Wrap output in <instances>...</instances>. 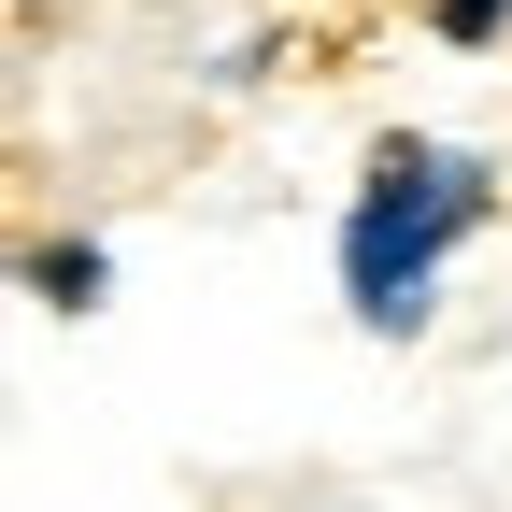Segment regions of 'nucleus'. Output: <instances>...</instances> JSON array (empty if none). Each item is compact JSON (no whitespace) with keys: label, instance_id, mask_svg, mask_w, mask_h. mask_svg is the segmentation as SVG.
Returning a JSON list of instances; mask_svg holds the SVG:
<instances>
[{"label":"nucleus","instance_id":"f257e3e1","mask_svg":"<svg viewBox=\"0 0 512 512\" xmlns=\"http://www.w3.org/2000/svg\"><path fill=\"white\" fill-rule=\"evenodd\" d=\"M484 228H498V171L427 143V128H384L356 157V200H342V299H356V328L370 342H427L441 271Z\"/></svg>","mask_w":512,"mask_h":512},{"label":"nucleus","instance_id":"f03ea898","mask_svg":"<svg viewBox=\"0 0 512 512\" xmlns=\"http://www.w3.org/2000/svg\"><path fill=\"white\" fill-rule=\"evenodd\" d=\"M15 285H29V299H43V313H57V328H86V313H100V299H114V256H100V242H86V228H43V242H29V256H15Z\"/></svg>","mask_w":512,"mask_h":512},{"label":"nucleus","instance_id":"7ed1b4c3","mask_svg":"<svg viewBox=\"0 0 512 512\" xmlns=\"http://www.w3.org/2000/svg\"><path fill=\"white\" fill-rule=\"evenodd\" d=\"M427 43H456V57H498V43H512V0H427Z\"/></svg>","mask_w":512,"mask_h":512}]
</instances>
